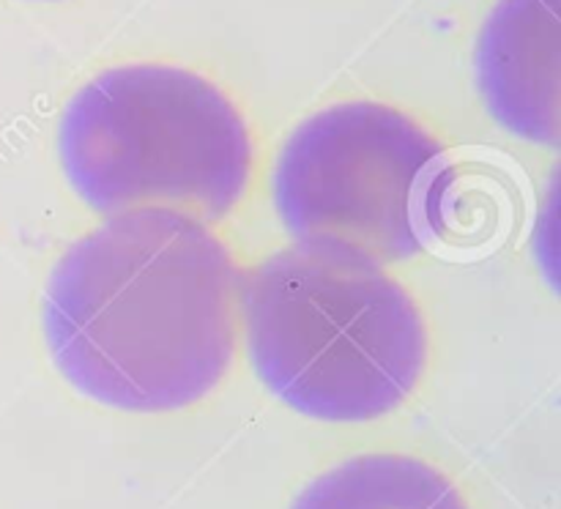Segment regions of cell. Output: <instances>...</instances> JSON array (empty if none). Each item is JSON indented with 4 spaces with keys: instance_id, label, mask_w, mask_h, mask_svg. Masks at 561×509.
<instances>
[{
    "instance_id": "obj_1",
    "label": "cell",
    "mask_w": 561,
    "mask_h": 509,
    "mask_svg": "<svg viewBox=\"0 0 561 509\" xmlns=\"http://www.w3.org/2000/svg\"><path fill=\"white\" fill-rule=\"evenodd\" d=\"M241 279L230 246L201 219L159 208L107 217L44 285L49 359L104 408H190L233 365Z\"/></svg>"
},
{
    "instance_id": "obj_2",
    "label": "cell",
    "mask_w": 561,
    "mask_h": 509,
    "mask_svg": "<svg viewBox=\"0 0 561 509\" xmlns=\"http://www.w3.org/2000/svg\"><path fill=\"white\" fill-rule=\"evenodd\" d=\"M239 321L263 386L296 414L365 425L420 389L431 328L387 266L290 244L241 279Z\"/></svg>"
},
{
    "instance_id": "obj_3",
    "label": "cell",
    "mask_w": 561,
    "mask_h": 509,
    "mask_svg": "<svg viewBox=\"0 0 561 509\" xmlns=\"http://www.w3.org/2000/svg\"><path fill=\"white\" fill-rule=\"evenodd\" d=\"M58 157L75 195L102 217L159 208L211 224L244 203L257 153L244 109L217 80L131 60L71 93Z\"/></svg>"
},
{
    "instance_id": "obj_4",
    "label": "cell",
    "mask_w": 561,
    "mask_h": 509,
    "mask_svg": "<svg viewBox=\"0 0 561 509\" xmlns=\"http://www.w3.org/2000/svg\"><path fill=\"white\" fill-rule=\"evenodd\" d=\"M447 175V146L425 120L345 99L294 126L268 186L294 244L392 266L431 246Z\"/></svg>"
},
{
    "instance_id": "obj_5",
    "label": "cell",
    "mask_w": 561,
    "mask_h": 509,
    "mask_svg": "<svg viewBox=\"0 0 561 509\" xmlns=\"http://www.w3.org/2000/svg\"><path fill=\"white\" fill-rule=\"evenodd\" d=\"M474 74L488 113L531 146L561 131L559 0H496L477 33Z\"/></svg>"
},
{
    "instance_id": "obj_6",
    "label": "cell",
    "mask_w": 561,
    "mask_h": 509,
    "mask_svg": "<svg viewBox=\"0 0 561 509\" xmlns=\"http://www.w3.org/2000/svg\"><path fill=\"white\" fill-rule=\"evenodd\" d=\"M290 509H471L458 482L409 452H365L301 487Z\"/></svg>"
},
{
    "instance_id": "obj_7",
    "label": "cell",
    "mask_w": 561,
    "mask_h": 509,
    "mask_svg": "<svg viewBox=\"0 0 561 509\" xmlns=\"http://www.w3.org/2000/svg\"><path fill=\"white\" fill-rule=\"evenodd\" d=\"M31 3H64V0H31Z\"/></svg>"
}]
</instances>
